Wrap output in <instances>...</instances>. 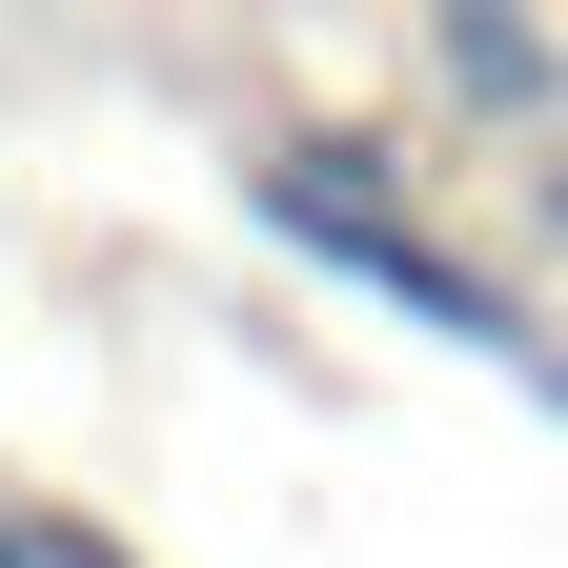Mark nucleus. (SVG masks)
<instances>
[{"label": "nucleus", "instance_id": "2", "mask_svg": "<svg viewBox=\"0 0 568 568\" xmlns=\"http://www.w3.org/2000/svg\"><path fill=\"white\" fill-rule=\"evenodd\" d=\"M406 41H426V102H447L467 142L568 122V21L548 0H406Z\"/></svg>", "mask_w": 568, "mask_h": 568}, {"label": "nucleus", "instance_id": "4", "mask_svg": "<svg viewBox=\"0 0 568 568\" xmlns=\"http://www.w3.org/2000/svg\"><path fill=\"white\" fill-rule=\"evenodd\" d=\"M548 244H568V142H548Z\"/></svg>", "mask_w": 568, "mask_h": 568}, {"label": "nucleus", "instance_id": "1", "mask_svg": "<svg viewBox=\"0 0 568 568\" xmlns=\"http://www.w3.org/2000/svg\"><path fill=\"white\" fill-rule=\"evenodd\" d=\"M244 224L305 244L345 305H386V325H426V345H467V366H508L528 406H568V345L528 325V284H487V264L406 203V142H386V122H284V142H244Z\"/></svg>", "mask_w": 568, "mask_h": 568}, {"label": "nucleus", "instance_id": "3", "mask_svg": "<svg viewBox=\"0 0 568 568\" xmlns=\"http://www.w3.org/2000/svg\"><path fill=\"white\" fill-rule=\"evenodd\" d=\"M0 568H142L122 528H82L61 487H0Z\"/></svg>", "mask_w": 568, "mask_h": 568}]
</instances>
